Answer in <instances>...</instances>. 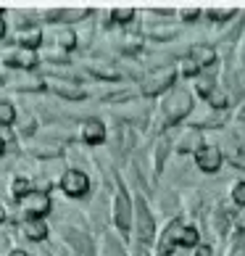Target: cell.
<instances>
[{
	"instance_id": "6da1fadb",
	"label": "cell",
	"mask_w": 245,
	"mask_h": 256,
	"mask_svg": "<svg viewBox=\"0 0 245 256\" xmlns=\"http://www.w3.org/2000/svg\"><path fill=\"white\" fill-rule=\"evenodd\" d=\"M61 188H63V193L66 196H71V198H82L84 193L90 190V180L84 172H77V169H71V172H66L61 177Z\"/></svg>"
},
{
	"instance_id": "7a4b0ae2",
	"label": "cell",
	"mask_w": 245,
	"mask_h": 256,
	"mask_svg": "<svg viewBox=\"0 0 245 256\" xmlns=\"http://www.w3.org/2000/svg\"><path fill=\"white\" fill-rule=\"evenodd\" d=\"M21 208H24L26 220H40L42 214L50 212V198L45 196V193H34L32 190L29 196L21 198Z\"/></svg>"
},
{
	"instance_id": "3957f363",
	"label": "cell",
	"mask_w": 245,
	"mask_h": 256,
	"mask_svg": "<svg viewBox=\"0 0 245 256\" xmlns=\"http://www.w3.org/2000/svg\"><path fill=\"white\" fill-rule=\"evenodd\" d=\"M137 235H140L143 243L153 240V220H150V212H148V206L143 204V198L137 201Z\"/></svg>"
},
{
	"instance_id": "277c9868",
	"label": "cell",
	"mask_w": 245,
	"mask_h": 256,
	"mask_svg": "<svg viewBox=\"0 0 245 256\" xmlns=\"http://www.w3.org/2000/svg\"><path fill=\"white\" fill-rule=\"evenodd\" d=\"M187 108H190V96H187V92H177L172 100H166V122L169 124L177 122Z\"/></svg>"
},
{
	"instance_id": "5b68a950",
	"label": "cell",
	"mask_w": 245,
	"mask_h": 256,
	"mask_svg": "<svg viewBox=\"0 0 245 256\" xmlns=\"http://www.w3.org/2000/svg\"><path fill=\"white\" fill-rule=\"evenodd\" d=\"M198 166H201L203 172H216V169L222 166L219 148H201L198 150Z\"/></svg>"
},
{
	"instance_id": "8992f818",
	"label": "cell",
	"mask_w": 245,
	"mask_h": 256,
	"mask_svg": "<svg viewBox=\"0 0 245 256\" xmlns=\"http://www.w3.org/2000/svg\"><path fill=\"white\" fill-rule=\"evenodd\" d=\"M5 61L11 64V66H18V69H32V66L37 64V56H34V50L21 48V50H16V53H8Z\"/></svg>"
},
{
	"instance_id": "52a82bcc",
	"label": "cell",
	"mask_w": 245,
	"mask_h": 256,
	"mask_svg": "<svg viewBox=\"0 0 245 256\" xmlns=\"http://www.w3.org/2000/svg\"><path fill=\"white\" fill-rule=\"evenodd\" d=\"M82 138L87 140V143H100V140L106 138V127H103L98 119H87L82 124Z\"/></svg>"
},
{
	"instance_id": "ba28073f",
	"label": "cell",
	"mask_w": 245,
	"mask_h": 256,
	"mask_svg": "<svg viewBox=\"0 0 245 256\" xmlns=\"http://www.w3.org/2000/svg\"><path fill=\"white\" fill-rule=\"evenodd\" d=\"M48 84H50L55 92H58V96H63V98H82V96H84L77 84H74V82H66V80H50Z\"/></svg>"
},
{
	"instance_id": "9c48e42d",
	"label": "cell",
	"mask_w": 245,
	"mask_h": 256,
	"mask_svg": "<svg viewBox=\"0 0 245 256\" xmlns=\"http://www.w3.org/2000/svg\"><path fill=\"white\" fill-rule=\"evenodd\" d=\"M42 42V32L34 30V26H29V30H21L18 32V45L26 50H37V45Z\"/></svg>"
},
{
	"instance_id": "30bf717a",
	"label": "cell",
	"mask_w": 245,
	"mask_h": 256,
	"mask_svg": "<svg viewBox=\"0 0 245 256\" xmlns=\"http://www.w3.org/2000/svg\"><path fill=\"white\" fill-rule=\"evenodd\" d=\"M116 224L121 227V230L129 227V198L124 196V190L116 196Z\"/></svg>"
},
{
	"instance_id": "8fae6325",
	"label": "cell",
	"mask_w": 245,
	"mask_h": 256,
	"mask_svg": "<svg viewBox=\"0 0 245 256\" xmlns=\"http://www.w3.org/2000/svg\"><path fill=\"white\" fill-rule=\"evenodd\" d=\"M66 238H69V243L74 246V248H79L84 256H92V243L84 232H77V230H66Z\"/></svg>"
},
{
	"instance_id": "7c38bea8",
	"label": "cell",
	"mask_w": 245,
	"mask_h": 256,
	"mask_svg": "<svg viewBox=\"0 0 245 256\" xmlns=\"http://www.w3.org/2000/svg\"><path fill=\"white\" fill-rule=\"evenodd\" d=\"M172 80H174V74H161V77H156V80H148L145 84H143V92L145 96H156V92H161L164 88H169L172 84Z\"/></svg>"
},
{
	"instance_id": "4fadbf2b",
	"label": "cell",
	"mask_w": 245,
	"mask_h": 256,
	"mask_svg": "<svg viewBox=\"0 0 245 256\" xmlns=\"http://www.w3.org/2000/svg\"><path fill=\"white\" fill-rule=\"evenodd\" d=\"M24 235L29 240H42L45 235H48V227H45L42 220H26L24 222Z\"/></svg>"
},
{
	"instance_id": "5bb4252c",
	"label": "cell",
	"mask_w": 245,
	"mask_h": 256,
	"mask_svg": "<svg viewBox=\"0 0 245 256\" xmlns=\"http://www.w3.org/2000/svg\"><path fill=\"white\" fill-rule=\"evenodd\" d=\"M90 14V8H63V11H53L48 14V18H66V22H77V18H84Z\"/></svg>"
},
{
	"instance_id": "9a60e30c",
	"label": "cell",
	"mask_w": 245,
	"mask_h": 256,
	"mask_svg": "<svg viewBox=\"0 0 245 256\" xmlns=\"http://www.w3.org/2000/svg\"><path fill=\"white\" fill-rule=\"evenodd\" d=\"M11 190H13V196L18 198V201H21L24 196H29V193H32V182H29L26 177H16V180H13V188H11Z\"/></svg>"
},
{
	"instance_id": "2e32d148",
	"label": "cell",
	"mask_w": 245,
	"mask_h": 256,
	"mask_svg": "<svg viewBox=\"0 0 245 256\" xmlns=\"http://www.w3.org/2000/svg\"><path fill=\"white\" fill-rule=\"evenodd\" d=\"M190 58H193L198 66L211 64V61H214V50H211V48H195V50L190 53Z\"/></svg>"
},
{
	"instance_id": "e0dca14e",
	"label": "cell",
	"mask_w": 245,
	"mask_h": 256,
	"mask_svg": "<svg viewBox=\"0 0 245 256\" xmlns=\"http://www.w3.org/2000/svg\"><path fill=\"white\" fill-rule=\"evenodd\" d=\"M55 37H58V45H61L63 50L74 48V42H77V37H74L71 30H58V34H55Z\"/></svg>"
},
{
	"instance_id": "ac0fdd59",
	"label": "cell",
	"mask_w": 245,
	"mask_h": 256,
	"mask_svg": "<svg viewBox=\"0 0 245 256\" xmlns=\"http://www.w3.org/2000/svg\"><path fill=\"white\" fill-rule=\"evenodd\" d=\"M177 243H180V246H195L198 243V232L193 230V227H185V230H180Z\"/></svg>"
},
{
	"instance_id": "d6986e66",
	"label": "cell",
	"mask_w": 245,
	"mask_h": 256,
	"mask_svg": "<svg viewBox=\"0 0 245 256\" xmlns=\"http://www.w3.org/2000/svg\"><path fill=\"white\" fill-rule=\"evenodd\" d=\"M16 119V108L11 103H0V124H11Z\"/></svg>"
},
{
	"instance_id": "ffe728a7",
	"label": "cell",
	"mask_w": 245,
	"mask_h": 256,
	"mask_svg": "<svg viewBox=\"0 0 245 256\" xmlns=\"http://www.w3.org/2000/svg\"><path fill=\"white\" fill-rule=\"evenodd\" d=\"M132 14H135V11H132L129 6H121V8H114V18H116V22H129V18H132Z\"/></svg>"
},
{
	"instance_id": "44dd1931",
	"label": "cell",
	"mask_w": 245,
	"mask_h": 256,
	"mask_svg": "<svg viewBox=\"0 0 245 256\" xmlns=\"http://www.w3.org/2000/svg\"><path fill=\"white\" fill-rule=\"evenodd\" d=\"M209 100H211V106H216V108H222V106H227V96H222L219 90H214L211 96H209Z\"/></svg>"
},
{
	"instance_id": "7402d4cb",
	"label": "cell",
	"mask_w": 245,
	"mask_h": 256,
	"mask_svg": "<svg viewBox=\"0 0 245 256\" xmlns=\"http://www.w3.org/2000/svg\"><path fill=\"white\" fill-rule=\"evenodd\" d=\"M198 90H201L203 96H211V92H214V82H211L209 77H203L201 82H198Z\"/></svg>"
},
{
	"instance_id": "603a6c76",
	"label": "cell",
	"mask_w": 245,
	"mask_h": 256,
	"mask_svg": "<svg viewBox=\"0 0 245 256\" xmlns=\"http://www.w3.org/2000/svg\"><path fill=\"white\" fill-rule=\"evenodd\" d=\"M232 198H235V204H240V206H245V182H240L238 188H235V193H232Z\"/></svg>"
},
{
	"instance_id": "cb8c5ba5",
	"label": "cell",
	"mask_w": 245,
	"mask_h": 256,
	"mask_svg": "<svg viewBox=\"0 0 245 256\" xmlns=\"http://www.w3.org/2000/svg\"><path fill=\"white\" fill-rule=\"evenodd\" d=\"M232 14H235V8H216V11H209V16H214V18H227Z\"/></svg>"
},
{
	"instance_id": "d4e9b609",
	"label": "cell",
	"mask_w": 245,
	"mask_h": 256,
	"mask_svg": "<svg viewBox=\"0 0 245 256\" xmlns=\"http://www.w3.org/2000/svg\"><path fill=\"white\" fill-rule=\"evenodd\" d=\"M106 256H121V251H119V246L114 243V240H106Z\"/></svg>"
},
{
	"instance_id": "484cf974",
	"label": "cell",
	"mask_w": 245,
	"mask_h": 256,
	"mask_svg": "<svg viewBox=\"0 0 245 256\" xmlns=\"http://www.w3.org/2000/svg\"><path fill=\"white\" fill-rule=\"evenodd\" d=\"M198 69H201V66H198L193 58H187V61H185V74H198Z\"/></svg>"
},
{
	"instance_id": "4316f807",
	"label": "cell",
	"mask_w": 245,
	"mask_h": 256,
	"mask_svg": "<svg viewBox=\"0 0 245 256\" xmlns=\"http://www.w3.org/2000/svg\"><path fill=\"white\" fill-rule=\"evenodd\" d=\"M230 158L235 161V164H238V166H245V158H243V154H240V150H230Z\"/></svg>"
},
{
	"instance_id": "83f0119b",
	"label": "cell",
	"mask_w": 245,
	"mask_h": 256,
	"mask_svg": "<svg viewBox=\"0 0 245 256\" xmlns=\"http://www.w3.org/2000/svg\"><path fill=\"white\" fill-rule=\"evenodd\" d=\"M185 16H187V18H195V16H198V8H187Z\"/></svg>"
},
{
	"instance_id": "f1b7e54d",
	"label": "cell",
	"mask_w": 245,
	"mask_h": 256,
	"mask_svg": "<svg viewBox=\"0 0 245 256\" xmlns=\"http://www.w3.org/2000/svg\"><path fill=\"white\" fill-rule=\"evenodd\" d=\"M198 256H211V251L209 248H198Z\"/></svg>"
},
{
	"instance_id": "f546056e",
	"label": "cell",
	"mask_w": 245,
	"mask_h": 256,
	"mask_svg": "<svg viewBox=\"0 0 245 256\" xmlns=\"http://www.w3.org/2000/svg\"><path fill=\"white\" fill-rule=\"evenodd\" d=\"M3 32H5V24H3V18H0V37H3Z\"/></svg>"
},
{
	"instance_id": "4dcf8cb0",
	"label": "cell",
	"mask_w": 245,
	"mask_h": 256,
	"mask_svg": "<svg viewBox=\"0 0 245 256\" xmlns=\"http://www.w3.org/2000/svg\"><path fill=\"white\" fill-rule=\"evenodd\" d=\"M11 256H26L24 251H11Z\"/></svg>"
},
{
	"instance_id": "1f68e13d",
	"label": "cell",
	"mask_w": 245,
	"mask_h": 256,
	"mask_svg": "<svg viewBox=\"0 0 245 256\" xmlns=\"http://www.w3.org/2000/svg\"><path fill=\"white\" fill-rule=\"evenodd\" d=\"M0 156H3V138H0Z\"/></svg>"
},
{
	"instance_id": "d6a6232c",
	"label": "cell",
	"mask_w": 245,
	"mask_h": 256,
	"mask_svg": "<svg viewBox=\"0 0 245 256\" xmlns=\"http://www.w3.org/2000/svg\"><path fill=\"white\" fill-rule=\"evenodd\" d=\"M0 222H3V208H0Z\"/></svg>"
}]
</instances>
